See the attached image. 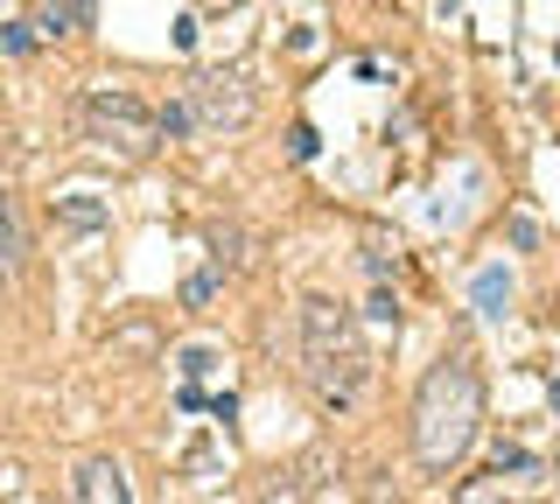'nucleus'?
I'll list each match as a JSON object with an SVG mask.
<instances>
[{
	"label": "nucleus",
	"mask_w": 560,
	"mask_h": 504,
	"mask_svg": "<svg viewBox=\"0 0 560 504\" xmlns=\"http://www.w3.org/2000/svg\"><path fill=\"white\" fill-rule=\"evenodd\" d=\"M483 434V372L469 351H442L413 392V462L428 477H448Z\"/></svg>",
	"instance_id": "1"
},
{
	"label": "nucleus",
	"mask_w": 560,
	"mask_h": 504,
	"mask_svg": "<svg viewBox=\"0 0 560 504\" xmlns=\"http://www.w3.org/2000/svg\"><path fill=\"white\" fill-rule=\"evenodd\" d=\"M302 378L323 407H350L372 386V351H364V329L343 302L308 294L302 302Z\"/></svg>",
	"instance_id": "2"
},
{
	"label": "nucleus",
	"mask_w": 560,
	"mask_h": 504,
	"mask_svg": "<svg viewBox=\"0 0 560 504\" xmlns=\"http://www.w3.org/2000/svg\"><path fill=\"white\" fill-rule=\"evenodd\" d=\"M84 133H92L98 148L127 154V162H148L154 148H162V119L140 92H119V84H98V92H84Z\"/></svg>",
	"instance_id": "3"
},
{
	"label": "nucleus",
	"mask_w": 560,
	"mask_h": 504,
	"mask_svg": "<svg viewBox=\"0 0 560 504\" xmlns=\"http://www.w3.org/2000/svg\"><path fill=\"white\" fill-rule=\"evenodd\" d=\"M183 106L197 119V133H245L253 113H259V98H253V78H245L238 63H210V71H197L183 84Z\"/></svg>",
	"instance_id": "4"
},
{
	"label": "nucleus",
	"mask_w": 560,
	"mask_h": 504,
	"mask_svg": "<svg viewBox=\"0 0 560 504\" xmlns=\"http://www.w3.org/2000/svg\"><path fill=\"white\" fill-rule=\"evenodd\" d=\"M78 504H133V483L119 456H84L78 462Z\"/></svg>",
	"instance_id": "5"
},
{
	"label": "nucleus",
	"mask_w": 560,
	"mask_h": 504,
	"mask_svg": "<svg viewBox=\"0 0 560 504\" xmlns=\"http://www.w3.org/2000/svg\"><path fill=\"white\" fill-rule=\"evenodd\" d=\"M28 267V224H22V203L0 189V288H14Z\"/></svg>",
	"instance_id": "6"
},
{
	"label": "nucleus",
	"mask_w": 560,
	"mask_h": 504,
	"mask_svg": "<svg viewBox=\"0 0 560 504\" xmlns=\"http://www.w3.org/2000/svg\"><path fill=\"white\" fill-rule=\"evenodd\" d=\"M469 294H477V316H490V323H498L504 308H512V281H504V267H483Z\"/></svg>",
	"instance_id": "7"
},
{
	"label": "nucleus",
	"mask_w": 560,
	"mask_h": 504,
	"mask_svg": "<svg viewBox=\"0 0 560 504\" xmlns=\"http://www.w3.org/2000/svg\"><path fill=\"white\" fill-rule=\"evenodd\" d=\"M57 218L78 224V232H98V224H113V203L105 197H57Z\"/></svg>",
	"instance_id": "8"
},
{
	"label": "nucleus",
	"mask_w": 560,
	"mask_h": 504,
	"mask_svg": "<svg viewBox=\"0 0 560 504\" xmlns=\"http://www.w3.org/2000/svg\"><path fill=\"white\" fill-rule=\"evenodd\" d=\"M218 288H224V267L210 259V267H197V273L183 281V308H210V302H218Z\"/></svg>",
	"instance_id": "9"
},
{
	"label": "nucleus",
	"mask_w": 560,
	"mask_h": 504,
	"mask_svg": "<svg viewBox=\"0 0 560 504\" xmlns=\"http://www.w3.org/2000/svg\"><path fill=\"white\" fill-rule=\"evenodd\" d=\"M78 14H84V0H43V14H35L28 28H43V36H70Z\"/></svg>",
	"instance_id": "10"
},
{
	"label": "nucleus",
	"mask_w": 560,
	"mask_h": 504,
	"mask_svg": "<svg viewBox=\"0 0 560 504\" xmlns=\"http://www.w3.org/2000/svg\"><path fill=\"white\" fill-rule=\"evenodd\" d=\"M364 316H372V323H385V329H399V302H393V288H372Z\"/></svg>",
	"instance_id": "11"
},
{
	"label": "nucleus",
	"mask_w": 560,
	"mask_h": 504,
	"mask_svg": "<svg viewBox=\"0 0 560 504\" xmlns=\"http://www.w3.org/2000/svg\"><path fill=\"white\" fill-rule=\"evenodd\" d=\"M393 267H399V259L385 253V246H364V273H372V288H385V281H393Z\"/></svg>",
	"instance_id": "12"
},
{
	"label": "nucleus",
	"mask_w": 560,
	"mask_h": 504,
	"mask_svg": "<svg viewBox=\"0 0 560 504\" xmlns=\"http://www.w3.org/2000/svg\"><path fill=\"white\" fill-rule=\"evenodd\" d=\"M210 364H218V351H203V343H189V351H183V378H203Z\"/></svg>",
	"instance_id": "13"
},
{
	"label": "nucleus",
	"mask_w": 560,
	"mask_h": 504,
	"mask_svg": "<svg viewBox=\"0 0 560 504\" xmlns=\"http://www.w3.org/2000/svg\"><path fill=\"white\" fill-rule=\"evenodd\" d=\"M0 43H8L14 57H28V49H35V36H28V22H8V36H0Z\"/></svg>",
	"instance_id": "14"
},
{
	"label": "nucleus",
	"mask_w": 560,
	"mask_h": 504,
	"mask_svg": "<svg viewBox=\"0 0 560 504\" xmlns=\"http://www.w3.org/2000/svg\"><path fill=\"white\" fill-rule=\"evenodd\" d=\"M512 246H539V224H533V218H525V211L512 218Z\"/></svg>",
	"instance_id": "15"
},
{
	"label": "nucleus",
	"mask_w": 560,
	"mask_h": 504,
	"mask_svg": "<svg viewBox=\"0 0 560 504\" xmlns=\"http://www.w3.org/2000/svg\"><path fill=\"white\" fill-rule=\"evenodd\" d=\"M504 491H498V483H469V491H463V504H498Z\"/></svg>",
	"instance_id": "16"
},
{
	"label": "nucleus",
	"mask_w": 560,
	"mask_h": 504,
	"mask_svg": "<svg viewBox=\"0 0 560 504\" xmlns=\"http://www.w3.org/2000/svg\"><path fill=\"white\" fill-rule=\"evenodd\" d=\"M210 8H238V0H210Z\"/></svg>",
	"instance_id": "17"
}]
</instances>
